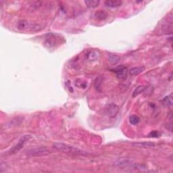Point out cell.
Returning a JSON list of instances; mask_svg holds the SVG:
<instances>
[{"mask_svg": "<svg viewBox=\"0 0 173 173\" xmlns=\"http://www.w3.org/2000/svg\"><path fill=\"white\" fill-rule=\"evenodd\" d=\"M104 4L108 8H115L122 6V1H119V0H107L104 2Z\"/></svg>", "mask_w": 173, "mask_h": 173, "instance_id": "9", "label": "cell"}, {"mask_svg": "<svg viewBox=\"0 0 173 173\" xmlns=\"http://www.w3.org/2000/svg\"><path fill=\"white\" fill-rule=\"evenodd\" d=\"M100 57V53L97 50H91L87 54V60L89 61L97 60Z\"/></svg>", "mask_w": 173, "mask_h": 173, "instance_id": "13", "label": "cell"}, {"mask_svg": "<svg viewBox=\"0 0 173 173\" xmlns=\"http://www.w3.org/2000/svg\"><path fill=\"white\" fill-rule=\"evenodd\" d=\"M119 112V107L114 103H110L105 108L106 115L110 118H114L117 116Z\"/></svg>", "mask_w": 173, "mask_h": 173, "instance_id": "6", "label": "cell"}, {"mask_svg": "<svg viewBox=\"0 0 173 173\" xmlns=\"http://www.w3.org/2000/svg\"><path fill=\"white\" fill-rule=\"evenodd\" d=\"M42 4H43V2L39 1L32 2V3L30 4L31 8V10H34L38 9L39 8H40V7L42 6Z\"/></svg>", "mask_w": 173, "mask_h": 173, "instance_id": "21", "label": "cell"}, {"mask_svg": "<svg viewBox=\"0 0 173 173\" xmlns=\"http://www.w3.org/2000/svg\"><path fill=\"white\" fill-rule=\"evenodd\" d=\"M163 102H164L165 105H166V106H169V107L171 108L172 106V103H173L172 95L166 96V97L164 100H163Z\"/></svg>", "mask_w": 173, "mask_h": 173, "instance_id": "20", "label": "cell"}, {"mask_svg": "<svg viewBox=\"0 0 173 173\" xmlns=\"http://www.w3.org/2000/svg\"><path fill=\"white\" fill-rule=\"evenodd\" d=\"M95 16L99 21H104L108 18V15L104 10H98L95 13Z\"/></svg>", "mask_w": 173, "mask_h": 173, "instance_id": "15", "label": "cell"}, {"mask_svg": "<svg viewBox=\"0 0 173 173\" xmlns=\"http://www.w3.org/2000/svg\"><path fill=\"white\" fill-rule=\"evenodd\" d=\"M131 145L134 147L143 148H152L155 147V143L153 142H133Z\"/></svg>", "mask_w": 173, "mask_h": 173, "instance_id": "10", "label": "cell"}, {"mask_svg": "<svg viewBox=\"0 0 173 173\" xmlns=\"http://www.w3.org/2000/svg\"><path fill=\"white\" fill-rule=\"evenodd\" d=\"M100 1L99 0H92V1H85V4L89 8H95L99 6Z\"/></svg>", "mask_w": 173, "mask_h": 173, "instance_id": "17", "label": "cell"}, {"mask_svg": "<svg viewBox=\"0 0 173 173\" xmlns=\"http://www.w3.org/2000/svg\"><path fill=\"white\" fill-rule=\"evenodd\" d=\"M128 120H129V122L132 125H137L139 124L140 122V118L138 116L133 114L131 116H130L129 118H128Z\"/></svg>", "mask_w": 173, "mask_h": 173, "instance_id": "19", "label": "cell"}, {"mask_svg": "<svg viewBox=\"0 0 173 173\" xmlns=\"http://www.w3.org/2000/svg\"><path fill=\"white\" fill-rule=\"evenodd\" d=\"M103 81V76L102 75L99 76L98 77L95 78L94 81V88L97 92H102V86Z\"/></svg>", "mask_w": 173, "mask_h": 173, "instance_id": "11", "label": "cell"}, {"mask_svg": "<svg viewBox=\"0 0 173 173\" xmlns=\"http://www.w3.org/2000/svg\"><path fill=\"white\" fill-rule=\"evenodd\" d=\"M66 85L67 86V88H68V91H70V92H71V93H73V87H72L71 86V85H70V83L69 82V81H68L67 82H66Z\"/></svg>", "mask_w": 173, "mask_h": 173, "instance_id": "24", "label": "cell"}, {"mask_svg": "<svg viewBox=\"0 0 173 173\" xmlns=\"http://www.w3.org/2000/svg\"><path fill=\"white\" fill-rule=\"evenodd\" d=\"M59 37L55 34L49 33L45 36L44 39V44L48 48H52L58 44Z\"/></svg>", "mask_w": 173, "mask_h": 173, "instance_id": "5", "label": "cell"}, {"mask_svg": "<svg viewBox=\"0 0 173 173\" xmlns=\"http://www.w3.org/2000/svg\"><path fill=\"white\" fill-rule=\"evenodd\" d=\"M144 70H145V68L142 67V66H141V67L132 68L129 70V75L130 76H137L138 75H139L141 73H142Z\"/></svg>", "mask_w": 173, "mask_h": 173, "instance_id": "16", "label": "cell"}, {"mask_svg": "<svg viewBox=\"0 0 173 173\" xmlns=\"http://www.w3.org/2000/svg\"><path fill=\"white\" fill-rule=\"evenodd\" d=\"M54 147L58 151L64 152L68 153V154H79V155H85L86 154L83 151L75 147L72 145H68L66 143H55L54 144Z\"/></svg>", "mask_w": 173, "mask_h": 173, "instance_id": "1", "label": "cell"}, {"mask_svg": "<svg viewBox=\"0 0 173 173\" xmlns=\"http://www.w3.org/2000/svg\"><path fill=\"white\" fill-rule=\"evenodd\" d=\"M75 85L79 89H86L87 87V81L83 78H77L75 81Z\"/></svg>", "mask_w": 173, "mask_h": 173, "instance_id": "14", "label": "cell"}, {"mask_svg": "<svg viewBox=\"0 0 173 173\" xmlns=\"http://www.w3.org/2000/svg\"><path fill=\"white\" fill-rule=\"evenodd\" d=\"M108 61H109V62L112 65H116V64L119 63V62L120 61V56L116 55V54H108Z\"/></svg>", "mask_w": 173, "mask_h": 173, "instance_id": "12", "label": "cell"}, {"mask_svg": "<svg viewBox=\"0 0 173 173\" xmlns=\"http://www.w3.org/2000/svg\"><path fill=\"white\" fill-rule=\"evenodd\" d=\"M17 29L20 31H38L43 29L40 24L30 23L28 21L22 20L17 23Z\"/></svg>", "mask_w": 173, "mask_h": 173, "instance_id": "2", "label": "cell"}, {"mask_svg": "<svg viewBox=\"0 0 173 173\" xmlns=\"http://www.w3.org/2000/svg\"><path fill=\"white\" fill-rule=\"evenodd\" d=\"M145 86H142V85L138 86L136 88L134 91H133V94H132V97H136L137 96L140 95L141 93H142L143 91H145Z\"/></svg>", "mask_w": 173, "mask_h": 173, "instance_id": "18", "label": "cell"}, {"mask_svg": "<svg viewBox=\"0 0 173 173\" xmlns=\"http://www.w3.org/2000/svg\"><path fill=\"white\" fill-rule=\"evenodd\" d=\"M133 161L131 159L127 158H122L114 162V166L116 167L119 168H125V167H130L133 164Z\"/></svg>", "mask_w": 173, "mask_h": 173, "instance_id": "7", "label": "cell"}, {"mask_svg": "<svg viewBox=\"0 0 173 173\" xmlns=\"http://www.w3.org/2000/svg\"><path fill=\"white\" fill-rule=\"evenodd\" d=\"M31 139V136L30 135H24L23 137L20 138L18 140V142L17 144H16L13 147H12L10 150L8 151L9 154L12 155L15 154L16 153H18L22 148L23 147L24 145L25 144V143Z\"/></svg>", "mask_w": 173, "mask_h": 173, "instance_id": "4", "label": "cell"}, {"mask_svg": "<svg viewBox=\"0 0 173 173\" xmlns=\"http://www.w3.org/2000/svg\"><path fill=\"white\" fill-rule=\"evenodd\" d=\"M160 136V133L158 131H156V130H154V131H152V132L149 133V135H148V137H153V138L159 137Z\"/></svg>", "mask_w": 173, "mask_h": 173, "instance_id": "22", "label": "cell"}, {"mask_svg": "<svg viewBox=\"0 0 173 173\" xmlns=\"http://www.w3.org/2000/svg\"><path fill=\"white\" fill-rule=\"evenodd\" d=\"M26 154L31 157H40L48 155L51 154V152L45 147H37L27 150Z\"/></svg>", "mask_w": 173, "mask_h": 173, "instance_id": "3", "label": "cell"}, {"mask_svg": "<svg viewBox=\"0 0 173 173\" xmlns=\"http://www.w3.org/2000/svg\"><path fill=\"white\" fill-rule=\"evenodd\" d=\"M113 71L115 73L117 78L121 79V80H125L127 77L128 70L127 67H125V66H119V67L114 69Z\"/></svg>", "mask_w": 173, "mask_h": 173, "instance_id": "8", "label": "cell"}, {"mask_svg": "<svg viewBox=\"0 0 173 173\" xmlns=\"http://www.w3.org/2000/svg\"><path fill=\"white\" fill-rule=\"evenodd\" d=\"M7 169H8V165H7L6 163L1 162V166H0V172H4L6 171Z\"/></svg>", "mask_w": 173, "mask_h": 173, "instance_id": "23", "label": "cell"}, {"mask_svg": "<svg viewBox=\"0 0 173 173\" xmlns=\"http://www.w3.org/2000/svg\"><path fill=\"white\" fill-rule=\"evenodd\" d=\"M167 125H168L166 126V127L167 129H169V130H170V131H172V121H170V122L168 123Z\"/></svg>", "mask_w": 173, "mask_h": 173, "instance_id": "25", "label": "cell"}]
</instances>
